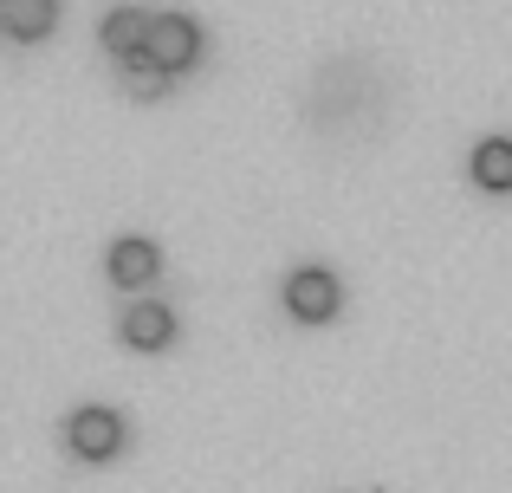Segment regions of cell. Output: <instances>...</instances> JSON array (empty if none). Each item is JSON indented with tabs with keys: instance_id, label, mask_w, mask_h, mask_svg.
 <instances>
[{
	"instance_id": "8",
	"label": "cell",
	"mask_w": 512,
	"mask_h": 493,
	"mask_svg": "<svg viewBox=\"0 0 512 493\" xmlns=\"http://www.w3.org/2000/svg\"><path fill=\"white\" fill-rule=\"evenodd\" d=\"M52 20H59V0H7V33L20 39H39Z\"/></svg>"
},
{
	"instance_id": "1",
	"label": "cell",
	"mask_w": 512,
	"mask_h": 493,
	"mask_svg": "<svg viewBox=\"0 0 512 493\" xmlns=\"http://www.w3.org/2000/svg\"><path fill=\"white\" fill-rule=\"evenodd\" d=\"M65 442H72V455L85 461H111L117 448H124V422H117V409H72V422H65Z\"/></svg>"
},
{
	"instance_id": "3",
	"label": "cell",
	"mask_w": 512,
	"mask_h": 493,
	"mask_svg": "<svg viewBox=\"0 0 512 493\" xmlns=\"http://www.w3.org/2000/svg\"><path fill=\"white\" fill-rule=\"evenodd\" d=\"M150 52L156 65H163V72H175V65H188L201 52V26L188 20V13H156V26H150Z\"/></svg>"
},
{
	"instance_id": "7",
	"label": "cell",
	"mask_w": 512,
	"mask_h": 493,
	"mask_svg": "<svg viewBox=\"0 0 512 493\" xmlns=\"http://www.w3.org/2000/svg\"><path fill=\"white\" fill-rule=\"evenodd\" d=\"M474 182L480 189H512V137L474 143Z\"/></svg>"
},
{
	"instance_id": "10",
	"label": "cell",
	"mask_w": 512,
	"mask_h": 493,
	"mask_svg": "<svg viewBox=\"0 0 512 493\" xmlns=\"http://www.w3.org/2000/svg\"><path fill=\"white\" fill-rule=\"evenodd\" d=\"M0 26H7V0H0Z\"/></svg>"
},
{
	"instance_id": "2",
	"label": "cell",
	"mask_w": 512,
	"mask_h": 493,
	"mask_svg": "<svg viewBox=\"0 0 512 493\" xmlns=\"http://www.w3.org/2000/svg\"><path fill=\"white\" fill-rule=\"evenodd\" d=\"M344 305L338 292V273H325V266H299V273L286 279V312L305 318V325H318V318H331Z\"/></svg>"
},
{
	"instance_id": "6",
	"label": "cell",
	"mask_w": 512,
	"mask_h": 493,
	"mask_svg": "<svg viewBox=\"0 0 512 493\" xmlns=\"http://www.w3.org/2000/svg\"><path fill=\"white\" fill-rule=\"evenodd\" d=\"M150 26H156V13H143V7H111V13H104V46L130 59V52L150 46Z\"/></svg>"
},
{
	"instance_id": "9",
	"label": "cell",
	"mask_w": 512,
	"mask_h": 493,
	"mask_svg": "<svg viewBox=\"0 0 512 493\" xmlns=\"http://www.w3.org/2000/svg\"><path fill=\"white\" fill-rule=\"evenodd\" d=\"M124 65H130V78H137V85H143V91H156V85H163V65H156V59H150V52H130V59H124Z\"/></svg>"
},
{
	"instance_id": "5",
	"label": "cell",
	"mask_w": 512,
	"mask_h": 493,
	"mask_svg": "<svg viewBox=\"0 0 512 493\" xmlns=\"http://www.w3.org/2000/svg\"><path fill=\"white\" fill-rule=\"evenodd\" d=\"M156 266H163L156 241H143V234H124V241H111V279H117V286H150Z\"/></svg>"
},
{
	"instance_id": "4",
	"label": "cell",
	"mask_w": 512,
	"mask_h": 493,
	"mask_svg": "<svg viewBox=\"0 0 512 493\" xmlns=\"http://www.w3.org/2000/svg\"><path fill=\"white\" fill-rule=\"evenodd\" d=\"M169 338H175V312L163 299H137L124 312V344H137V351H163Z\"/></svg>"
}]
</instances>
